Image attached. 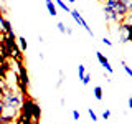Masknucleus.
Segmentation results:
<instances>
[{
  "label": "nucleus",
  "mask_w": 132,
  "mask_h": 124,
  "mask_svg": "<svg viewBox=\"0 0 132 124\" xmlns=\"http://www.w3.org/2000/svg\"><path fill=\"white\" fill-rule=\"evenodd\" d=\"M5 80H7V86H8V89L18 91V74H16L13 69H8V71H7Z\"/></svg>",
  "instance_id": "nucleus-7"
},
{
  "label": "nucleus",
  "mask_w": 132,
  "mask_h": 124,
  "mask_svg": "<svg viewBox=\"0 0 132 124\" xmlns=\"http://www.w3.org/2000/svg\"><path fill=\"white\" fill-rule=\"evenodd\" d=\"M96 58H97V61H99V65L102 66V68L106 69L109 74H112L114 73V68H112V65H111V61H109V58L104 56V53H101V51H96Z\"/></svg>",
  "instance_id": "nucleus-8"
},
{
  "label": "nucleus",
  "mask_w": 132,
  "mask_h": 124,
  "mask_svg": "<svg viewBox=\"0 0 132 124\" xmlns=\"http://www.w3.org/2000/svg\"><path fill=\"white\" fill-rule=\"evenodd\" d=\"M71 116H73V121H79V119H81V113H79V111H78V109H73V113H71Z\"/></svg>",
  "instance_id": "nucleus-18"
},
{
  "label": "nucleus",
  "mask_w": 132,
  "mask_h": 124,
  "mask_svg": "<svg viewBox=\"0 0 132 124\" xmlns=\"http://www.w3.org/2000/svg\"><path fill=\"white\" fill-rule=\"evenodd\" d=\"M3 113V101H2V98H0V116H2Z\"/></svg>",
  "instance_id": "nucleus-25"
},
{
  "label": "nucleus",
  "mask_w": 132,
  "mask_h": 124,
  "mask_svg": "<svg viewBox=\"0 0 132 124\" xmlns=\"http://www.w3.org/2000/svg\"><path fill=\"white\" fill-rule=\"evenodd\" d=\"M2 96H3V94H2V91H0V98H2Z\"/></svg>",
  "instance_id": "nucleus-29"
},
{
  "label": "nucleus",
  "mask_w": 132,
  "mask_h": 124,
  "mask_svg": "<svg viewBox=\"0 0 132 124\" xmlns=\"http://www.w3.org/2000/svg\"><path fill=\"white\" fill-rule=\"evenodd\" d=\"M20 109L16 107H10V106H3V113L0 116V124H12L18 118Z\"/></svg>",
  "instance_id": "nucleus-4"
},
{
  "label": "nucleus",
  "mask_w": 132,
  "mask_h": 124,
  "mask_svg": "<svg viewBox=\"0 0 132 124\" xmlns=\"http://www.w3.org/2000/svg\"><path fill=\"white\" fill-rule=\"evenodd\" d=\"M86 73H88V71H86V66L84 65H79V66H78V76H79V80L84 76Z\"/></svg>",
  "instance_id": "nucleus-16"
},
{
  "label": "nucleus",
  "mask_w": 132,
  "mask_h": 124,
  "mask_svg": "<svg viewBox=\"0 0 132 124\" xmlns=\"http://www.w3.org/2000/svg\"><path fill=\"white\" fill-rule=\"evenodd\" d=\"M117 35H119V43H127V41H130V23H127V22L119 23Z\"/></svg>",
  "instance_id": "nucleus-5"
},
{
  "label": "nucleus",
  "mask_w": 132,
  "mask_h": 124,
  "mask_svg": "<svg viewBox=\"0 0 132 124\" xmlns=\"http://www.w3.org/2000/svg\"><path fill=\"white\" fill-rule=\"evenodd\" d=\"M88 114H89V118H91V121H93V122H96V121H97V114L94 113V111L91 109V107L88 109Z\"/></svg>",
  "instance_id": "nucleus-19"
},
{
  "label": "nucleus",
  "mask_w": 132,
  "mask_h": 124,
  "mask_svg": "<svg viewBox=\"0 0 132 124\" xmlns=\"http://www.w3.org/2000/svg\"><path fill=\"white\" fill-rule=\"evenodd\" d=\"M13 124H28V122H27V121H23V119H22V118L18 116V118H16L15 121H13Z\"/></svg>",
  "instance_id": "nucleus-24"
},
{
  "label": "nucleus",
  "mask_w": 132,
  "mask_h": 124,
  "mask_svg": "<svg viewBox=\"0 0 132 124\" xmlns=\"http://www.w3.org/2000/svg\"><path fill=\"white\" fill-rule=\"evenodd\" d=\"M68 2H69V3H74V2H76V0H68Z\"/></svg>",
  "instance_id": "nucleus-28"
},
{
  "label": "nucleus",
  "mask_w": 132,
  "mask_h": 124,
  "mask_svg": "<svg viewBox=\"0 0 132 124\" xmlns=\"http://www.w3.org/2000/svg\"><path fill=\"white\" fill-rule=\"evenodd\" d=\"M93 93H94V98H96L97 101H102V98H104V93H102V88H101V86H94Z\"/></svg>",
  "instance_id": "nucleus-13"
},
{
  "label": "nucleus",
  "mask_w": 132,
  "mask_h": 124,
  "mask_svg": "<svg viewBox=\"0 0 132 124\" xmlns=\"http://www.w3.org/2000/svg\"><path fill=\"white\" fill-rule=\"evenodd\" d=\"M2 101H3V106H10V107H16L20 109L22 106V101H23V96L20 94V91H13V89H7L2 96Z\"/></svg>",
  "instance_id": "nucleus-3"
},
{
  "label": "nucleus",
  "mask_w": 132,
  "mask_h": 124,
  "mask_svg": "<svg viewBox=\"0 0 132 124\" xmlns=\"http://www.w3.org/2000/svg\"><path fill=\"white\" fill-rule=\"evenodd\" d=\"M97 2H99V3H106V0H97Z\"/></svg>",
  "instance_id": "nucleus-27"
},
{
  "label": "nucleus",
  "mask_w": 132,
  "mask_h": 124,
  "mask_svg": "<svg viewBox=\"0 0 132 124\" xmlns=\"http://www.w3.org/2000/svg\"><path fill=\"white\" fill-rule=\"evenodd\" d=\"M104 12H112V13L119 18V23H122L124 20H126V15L129 13V8L124 5L122 0H106Z\"/></svg>",
  "instance_id": "nucleus-2"
},
{
  "label": "nucleus",
  "mask_w": 132,
  "mask_h": 124,
  "mask_svg": "<svg viewBox=\"0 0 132 124\" xmlns=\"http://www.w3.org/2000/svg\"><path fill=\"white\" fill-rule=\"evenodd\" d=\"M121 65H122V68H124V71H126L127 73V76H129L130 78V80H132V68H130V66H127V63H126V61H121Z\"/></svg>",
  "instance_id": "nucleus-15"
},
{
  "label": "nucleus",
  "mask_w": 132,
  "mask_h": 124,
  "mask_svg": "<svg viewBox=\"0 0 132 124\" xmlns=\"http://www.w3.org/2000/svg\"><path fill=\"white\" fill-rule=\"evenodd\" d=\"M45 7H46L48 13L51 15V17H56L58 15V7H56V3L53 2V0H45Z\"/></svg>",
  "instance_id": "nucleus-9"
},
{
  "label": "nucleus",
  "mask_w": 132,
  "mask_h": 124,
  "mask_svg": "<svg viewBox=\"0 0 132 124\" xmlns=\"http://www.w3.org/2000/svg\"><path fill=\"white\" fill-rule=\"evenodd\" d=\"M55 3H56L58 8H61V10L66 12V13H69V12H71V8L68 7V3H64V0H55Z\"/></svg>",
  "instance_id": "nucleus-12"
},
{
  "label": "nucleus",
  "mask_w": 132,
  "mask_h": 124,
  "mask_svg": "<svg viewBox=\"0 0 132 124\" xmlns=\"http://www.w3.org/2000/svg\"><path fill=\"white\" fill-rule=\"evenodd\" d=\"M122 2H124V5L129 8V12H132V0H122Z\"/></svg>",
  "instance_id": "nucleus-22"
},
{
  "label": "nucleus",
  "mask_w": 132,
  "mask_h": 124,
  "mask_svg": "<svg viewBox=\"0 0 132 124\" xmlns=\"http://www.w3.org/2000/svg\"><path fill=\"white\" fill-rule=\"evenodd\" d=\"M127 106H129V109H132V96L127 99Z\"/></svg>",
  "instance_id": "nucleus-26"
},
{
  "label": "nucleus",
  "mask_w": 132,
  "mask_h": 124,
  "mask_svg": "<svg viewBox=\"0 0 132 124\" xmlns=\"http://www.w3.org/2000/svg\"><path fill=\"white\" fill-rule=\"evenodd\" d=\"M16 45H18V48L22 50V51H27V48H28V41L25 36H18L16 38Z\"/></svg>",
  "instance_id": "nucleus-11"
},
{
  "label": "nucleus",
  "mask_w": 132,
  "mask_h": 124,
  "mask_svg": "<svg viewBox=\"0 0 132 124\" xmlns=\"http://www.w3.org/2000/svg\"><path fill=\"white\" fill-rule=\"evenodd\" d=\"M109 118H111V111L104 109V113H102V119H109Z\"/></svg>",
  "instance_id": "nucleus-23"
},
{
  "label": "nucleus",
  "mask_w": 132,
  "mask_h": 124,
  "mask_svg": "<svg viewBox=\"0 0 132 124\" xmlns=\"http://www.w3.org/2000/svg\"><path fill=\"white\" fill-rule=\"evenodd\" d=\"M56 28H58V32L63 33V35H73V30L68 27V25H64L63 22H58L56 23Z\"/></svg>",
  "instance_id": "nucleus-10"
},
{
  "label": "nucleus",
  "mask_w": 132,
  "mask_h": 124,
  "mask_svg": "<svg viewBox=\"0 0 132 124\" xmlns=\"http://www.w3.org/2000/svg\"><path fill=\"white\" fill-rule=\"evenodd\" d=\"M81 83H82V84H84V86H88L89 83H91V74H89V73H86L84 76L81 78Z\"/></svg>",
  "instance_id": "nucleus-17"
},
{
  "label": "nucleus",
  "mask_w": 132,
  "mask_h": 124,
  "mask_svg": "<svg viewBox=\"0 0 132 124\" xmlns=\"http://www.w3.org/2000/svg\"><path fill=\"white\" fill-rule=\"evenodd\" d=\"M58 74H60V80H58L56 86H58V88H61V84H63V80H64V74H63V71H60Z\"/></svg>",
  "instance_id": "nucleus-20"
},
{
  "label": "nucleus",
  "mask_w": 132,
  "mask_h": 124,
  "mask_svg": "<svg viewBox=\"0 0 132 124\" xmlns=\"http://www.w3.org/2000/svg\"><path fill=\"white\" fill-rule=\"evenodd\" d=\"M7 89H8V86H7V80H5V76H0V91H2V94L5 93Z\"/></svg>",
  "instance_id": "nucleus-14"
},
{
  "label": "nucleus",
  "mask_w": 132,
  "mask_h": 124,
  "mask_svg": "<svg viewBox=\"0 0 132 124\" xmlns=\"http://www.w3.org/2000/svg\"><path fill=\"white\" fill-rule=\"evenodd\" d=\"M69 15L73 17V20H74V22H76L78 25H79V27H82V28H84V30L88 32L91 36H94V32L91 30V27L88 25V22L84 20V17H82V15L79 13V10H71V12H69Z\"/></svg>",
  "instance_id": "nucleus-6"
},
{
  "label": "nucleus",
  "mask_w": 132,
  "mask_h": 124,
  "mask_svg": "<svg viewBox=\"0 0 132 124\" xmlns=\"http://www.w3.org/2000/svg\"><path fill=\"white\" fill-rule=\"evenodd\" d=\"M18 116L23 119V121H27L28 124H40L41 107H40L38 103H36L35 99H31L30 96H23Z\"/></svg>",
  "instance_id": "nucleus-1"
},
{
  "label": "nucleus",
  "mask_w": 132,
  "mask_h": 124,
  "mask_svg": "<svg viewBox=\"0 0 132 124\" xmlns=\"http://www.w3.org/2000/svg\"><path fill=\"white\" fill-rule=\"evenodd\" d=\"M101 41L106 45V47H112V41H111V38H107V36H104V38H102Z\"/></svg>",
  "instance_id": "nucleus-21"
}]
</instances>
